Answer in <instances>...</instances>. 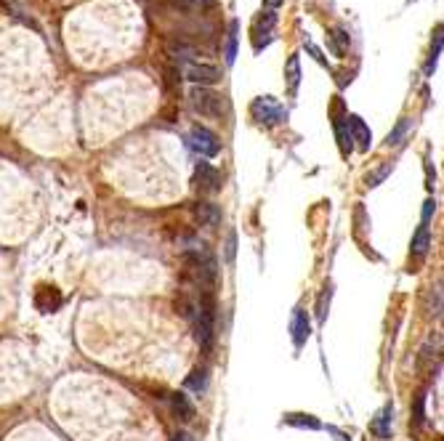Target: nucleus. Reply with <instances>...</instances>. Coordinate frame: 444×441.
Listing matches in <instances>:
<instances>
[{"mask_svg": "<svg viewBox=\"0 0 444 441\" xmlns=\"http://www.w3.org/2000/svg\"><path fill=\"white\" fill-rule=\"evenodd\" d=\"M189 104H192V109H194L200 118L219 120L221 115H226V99H223L221 93L210 91V88H192Z\"/></svg>", "mask_w": 444, "mask_h": 441, "instance_id": "nucleus-1", "label": "nucleus"}, {"mask_svg": "<svg viewBox=\"0 0 444 441\" xmlns=\"http://www.w3.org/2000/svg\"><path fill=\"white\" fill-rule=\"evenodd\" d=\"M250 115H253V120H256L258 125L272 128V125H282V122L288 120V106L279 104L274 96H258V99H253V104H250Z\"/></svg>", "mask_w": 444, "mask_h": 441, "instance_id": "nucleus-2", "label": "nucleus"}, {"mask_svg": "<svg viewBox=\"0 0 444 441\" xmlns=\"http://www.w3.org/2000/svg\"><path fill=\"white\" fill-rule=\"evenodd\" d=\"M189 147L200 154V157H216V154L221 152L219 136H216L213 131L203 128V125H194V128L189 131Z\"/></svg>", "mask_w": 444, "mask_h": 441, "instance_id": "nucleus-3", "label": "nucleus"}, {"mask_svg": "<svg viewBox=\"0 0 444 441\" xmlns=\"http://www.w3.org/2000/svg\"><path fill=\"white\" fill-rule=\"evenodd\" d=\"M184 77L192 80L194 85L205 88V85H213L221 80V69L213 67V64H203V62H187L184 64Z\"/></svg>", "mask_w": 444, "mask_h": 441, "instance_id": "nucleus-4", "label": "nucleus"}, {"mask_svg": "<svg viewBox=\"0 0 444 441\" xmlns=\"http://www.w3.org/2000/svg\"><path fill=\"white\" fill-rule=\"evenodd\" d=\"M194 189L203 191V194L219 191L221 189V173L210 162H197V168H194Z\"/></svg>", "mask_w": 444, "mask_h": 441, "instance_id": "nucleus-5", "label": "nucleus"}, {"mask_svg": "<svg viewBox=\"0 0 444 441\" xmlns=\"http://www.w3.org/2000/svg\"><path fill=\"white\" fill-rule=\"evenodd\" d=\"M274 24H277V14H274V11H266V14L256 21V27H253V46H256V51H261L263 46L272 43Z\"/></svg>", "mask_w": 444, "mask_h": 441, "instance_id": "nucleus-6", "label": "nucleus"}, {"mask_svg": "<svg viewBox=\"0 0 444 441\" xmlns=\"http://www.w3.org/2000/svg\"><path fill=\"white\" fill-rule=\"evenodd\" d=\"M391 425H394V407L391 404H386V407L378 412L376 417H373V423H370V433L378 436V439H391Z\"/></svg>", "mask_w": 444, "mask_h": 441, "instance_id": "nucleus-7", "label": "nucleus"}, {"mask_svg": "<svg viewBox=\"0 0 444 441\" xmlns=\"http://www.w3.org/2000/svg\"><path fill=\"white\" fill-rule=\"evenodd\" d=\"M35 306H37L43 314L56 311V308L62 306V295H59V290L51 288V285H40L37 292H35Z\"/></svg>", "mask_w": 444, "mask_h": 441, "instance_id": "nucleus-8", "label": "nucleus"}, {"mask_svg": "<svg viewBox=\"0 0 444 441\" xmlns=\"http://www.w3.org/2000/svg\"><path fill=\"white\" fill-rule=\"evenodd\" d=\"M346 125L351 128V141H357L359 144V149L362 152H367L370 149V144H373V133H370V128L364 125V120L362 118H357V115H351V118H346Z\"/></svg>", "mask_w": 444, "mask_h": 441, "instance_id": "nucleus-9", "label": "nucleus"}, {"mask_svg": "<svg viewBox=\"0 0 444 441\" xmlns=\"http://www.w3.org/2000/svg\"><path fill=\"white\" fill-rule=\"evenodd\" d=\"M290 332H293V343H295V348H301V346L308 340V335H311L308 317H306V311H304V308H295V311H293Z\"/></svg>", "mask_w": 444, "mask_h": 441, "instance_id": "nucleus-10", "label": "nucleus"}, {"mask_svg": "<svg viewBox=\"0 0 444 441\" xmlns=\"http://www.w3.org/2000/svg\"><path fill=\"white\" fill-rule=\"evenodd\" d=\"M171 409H173V415H176V420H181V423L194 420V404L189 402V396L187 393H181V391L171 393Z\"/></svg>", "mask_w": 444, "mask_h": 441, "instance_id": "nucleus-11", "label": "nucleus"}, {"mask_svg": "<svg viewBox=\"0 0 444 441\" xmlns=\"http://www.w3.org/2000/svg\"><path fill=\"white\" fill-rule=\"evenodd\" d=\"M194 218H197L200 226H210V229H216V226L221 223V210H219L213 203H197L194 205Z\"/></svg>", "mask_w": 444, "mask_h": 441, "instance_id": "nucleus-12", "label": "nucleus"}, {"mask_svg": "<svg viewBox=\"0 0 444 441\" xmlns=\"http://www.w3.org/2000/svg\"><path fill=\"white\" fill-rule=\"evenodd\" d=\"M428 247H431V232H428V226H418V232H415V237H412V255L415 258H426Z\"/></svg>", "mask_w": 444, "mask_h": 441, "instance_id": "nucleus-13", "label": "nucleus"}, {"mask_svg": "<svg viewBox=\"0 0 444 441\" xmlns=\"http://www.w3.org/2000/svg\"><path fill=\"white\" fill-rule=\"evenodd\" d=\"M285 80H288V88L290 93L298 91V83H301V62H298V53H293L285 64Z\"/></svg>", "mask_w": 444, "mask_h": 441, "instance_id": "nucleus-14", "label": "nucleus"}, {"mask_svg": "<svg viewBox=\"0 0 444 441\" xmlns=\"http://www.w3.org/2000/svg\"><path fill=\"white\" fill-rule=\"evenodd\" d=\"M285 423L298 425V428H311V431L322 428V423H320L314 415H304V412H290V415H285Z\"/></svg>", "mask_w": 444, "mask_h": 441, "instance_id": "nucleus-15", "label": "nucleus"}, {"mask_svg": "<svg viewBox=\"0 0 444 441\" xmlns=\"http://www.w3.org/2000/svg\"><path fill=\"white\" fill-rule=\"evenodd\" d=\"M335 136H338V144H341L343 157H349V154H351V136H349L346 118H335Z\"/></svg>", "mask_w": 444, "mask_h": 441, "instance_id": "nucleus-16", "label": "nucleus"}, {"mask_svg": "<svg viewBox=\"0 0 444 441\" xmlns=\"http://www.w3.org/2000/svg\"><path fill=\"white\" fill-rule=\"evenodd\" d=\"M330 40H333V53H335V56H343V53L349 51V43H351V40H349V32H346V30L335 27L333 35H330Z\"/></svg>", "mask_w": 444, "mask_h": 441, "instance_id": "nucleus-17", "label": "nucleus"}, {"mask_svg": "<svg viewBox=\"0 0 444 441\" xmlns=\"http://www.w3.org/2000/svg\"><path fill=\"white\" fill-rule=\"evenodd\" d=\"M237 59V21L229 24V35H226V64H234Z\"/></svg>", "mask_w": 444, "mask_h": 441, "instance_id": "nucleus-18", "label": "nucleus"}, {"mask_svg": "<svg viewBox=\"0 0 444 441\" xmlns=\"http://www.w3.org/2000/svg\"><path fill=\"white\" fill-rule=\"evenodd\" d=\"M187 388L197 391V393H205V388H207V373L205 370H194V373L189 375Z\"/></svg>", "mask_w": 444, "mask_h": 441, "instance_id": "nucleus-19", "label": "nucleus"}, {"mask_svg": "<svg viewBox=\"0 0 444 441\" xmlns=\"http://www.w3.org/2000/svg\"><path fill=\"white\" fill-rule=\"evenodd\" d=\"M330 295H333V288H330V285H325L322 295H320V301H317V319H320V322H325L327 306H330Z\"/></svg>", "mask_w": 444, "mask_h": 441, "instance_id": "nucleus-20", "label": "nucleus"}, {"mask_svg": "<svg viewBox=\"0 0 444 441\" xmlns=\"http://www.w3.org/2000/svg\"><path fill=\"white\" fill-rule=\"evenodd\" d=\"M439 53H442V30H436V40H434V48H431V59H428L426 64V75L434 72L436 67V59H439Z\"/></svg>", "mask_w": 444, "mask_h": 441, "instance_id": "nucleus-21", "label": "nucleus"}, {"mask_svg": "<svg viewBox=\"0 0 444 441\" xmlns=\"http://www.w3.org/2000/svg\"><path fill=\"white\" fill-rule=\"evenodd\" d=\"M415 425H423L426 423V393H418L415 396Z\"/></svg>", "mask_w": 444, "mask_h": 441, "instance_id": "nucleus-22", "label": "nucleus"}, {"mask_svg": "<svg viewBox=\"0 0 444 441\" xmlns=\"http://www.w3.org/2000/svg\"><path fill=\"white\" fill-rule=\"evenodd\" d=\"M407 128H410V120H399V125H396L391 133H389L386 144H389V147H391V144H399V138L405 136V131H407Z\"/></svg>", "mask_w": 444, "mask_h": 441, "instance_id": "nucleus-23", "label": "nucleus"}, {"mask_svg": "<svg viewBox=\"0 0 444 441\" xmlns=\"http://www.w3.org/2000/svg\"><path fill=\"white\" fill-rule=\"evenodd\" d=\"M389 170H391V165H386V168H380L378 173H373V176H367V187H378V181H383Z\"/></svg>", "mask_w": 444, "mask_h": 441, "instance_id": "nucleus-24", "label": "nucleus"}, {"mask_svg": "<svg viewBox=\"0 0 444 441\" xmlns=\"http://www.w3.org/2000/svg\"><path fill=\"white\" fill-rule=\"evenodd\" d=\"M434 210H436V203H434V200H428V203L423 205V226H428V220H431V216H434Z\"/></svg>", "mask_w": 444, "mask_h": 441, "instance_id": "nucleus-25", "label": "nucleus"}, {"mask_svg": "<svg viewBox=\"0 0 444 441\" xmlns=\"http://www.w3.org/2000/svg\"><path fill=\"white\" fill-rule=\"evenodd\" d=\"M226 261H234V234H229V245H226Z\"/></svg>", "mask_w": 444, "mask_h": 441, "instance_id": "nucleus-26", "label": "nucleus"}, {"mask_svg": "<svg viewBox=\"0 0 444 441\" xmlns=\"http://www.w3.org/2000/svg\"><path fill=\"white\" fill-rule=\"evenodd\" d=\"M263 6H266L269 11H274V8H279V6H282V0H263Z\"/></svg>", "mask_w": 444, "mask_h": 441, "instance_id": "nucleus-27", "label": "nucleus"}, {"mask_svg": "<svg viewBox=\"0 0 444 441\" xmlns=\"http://www.w3.org/2000/svg\"><path fill=\"white\" fill-rule=\"evenodd\" d=\"M189 3H194V6H213V0H189Z\"/></svg>", "mask_w": 444, "mask_h": 441, "instance_id": "nucleus-28", "label": "nucleus"}, {"mask_svg": "<svg viewBox=\"0 0 444 441\" xmlns=\"http://www.w3.org/2000/svg\"><path fill=\"white\" fill-rule=\"evenodd\" d=\"M173 441H192V439H189L187 433H178V436H173Z\"/></svg>", "mask_w": 444, "mask_h": 441, "instance_id": "nucleus-29", "label": "nucleus"}]
</instances>
